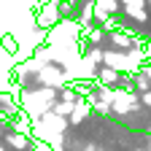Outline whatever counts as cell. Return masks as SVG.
Masks as SVG:
<instances>
[{"label":"cell","instance_id":"cell-4","mask_svg":"<svg viewBox=\"0 0 151 151\" xmlns=\"http://www.w3.org/2000/svg\"><path fill=\"white\" fill-rule=\"evenodd\" d=\"M78 3H94V0H78Z\"/></svg>","mask_w":151,"mask_h":151},{"label":"cell","instance_id":"cell-2","mask_svg":"<svg viewBox=\"0 0 151 151\" xmlns=\"http://www.w3.org/2000/svg\"><path fill=\"white\" fill-rule=\"evenodd\" d=\"M6 129L8 132H24V135H32V119L27 116L24 111H19L16 116H11L6 122Z\"/></svg>","mask_w":151,"mask_h":151},{"label":"cell","instance_id":"cell-1","mask_svg":"<svg viewBox=\"0 0 151 151\" xmlns=\"http://www.w3.org/2000/svg\"><path fill=\"white\" fill-rule=\"evenodd\" d=\"M89 116H92V105H89V100L78 97V103L73 105V113L68 116V122H70V127H81Z\"/></svg>","mask_w":151,"mask_h":151},{"label":"cell","instance_id":"cell-3","mask_svg":"<svg viewBox=\"0 0 151 151\" xmlns=\"http://www.w3.org/2000/svg\"><path fill=\"white\" fill-rule=\"evenodd\" d=\"M0 49H3L8 57H14V54L19 51V38H16L14 32H6L3 38H0Z\"/></svg>","mask_w":151,"mask_h":151}]
</instances>
